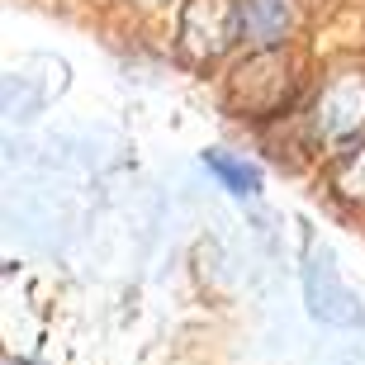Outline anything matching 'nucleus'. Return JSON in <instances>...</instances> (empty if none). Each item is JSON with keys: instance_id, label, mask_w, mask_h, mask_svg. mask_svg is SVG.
I'll list each match as a JSON object with an SVG mask.
<instances>
[{"instance_id": "obj_1", "label": "nucleus", "mask_w": 365, "mask_h": 365, "mask_svg": "<svg viewBox=\"0 0 365 365\" xmlns=\"http://www.w3.org/2000/svg\"><path fill=\"white\" fill-rule=\"evenodd\" d=\"M294 86H299V67H294V57L284 53V43L280 48H252L228 71L223 105L237 119H275V114L289 109Z\"/></svg>"}, {"instance_id": "obj_6", "label": "nucleus", "mask_w": 365, "mask_h": 365, "mask_svg": "<svg viewBox=\"0 0 365 365\" xmlns=\"http://www.w3.org/2000/svg\"><path fill=\"white\" fill-rule=\"evenodd\" d=\"M332 195L341 204H351V209H365V143L337 152V162H332Z\"/></svg>"}, {"instance_id": "obj_5", "label": "nucleus", "mask_w": 365, "mask_h": 365, "mask_svg": "<svg viewBox=\"0 0 365 365\" xmlns=\"http://www.w3.org/2000/svg\"><path fill=\"white\" fill-rule=\"evenodd\" d=\"M294 29V0H242V43L280 48Z\"/></svg>"}, {"instance_id": "obj_8", "label": "nucleus", "mask_w": 365, "mask_h": 365, "mask_svg": "<svg viewBox=\"0 0 365 365\" xmlns=\"http://www.w3.org/2000/svg\"><path fill=\"white\" fill-rule=\"evenodd\" d=\"M128 5H138V10H157V5H166V0H128Z\"/></svg>"}, {"instance_id": "obj_4", "label": "nucleus", "mask_w": 365, "mask_h": 365, "mask_svg": "<svg viewBox=\"0 0 365 365\" xmlns=\"http://www.w3.org/2000/svg\"><path fill=\"white\" fill-rule=\"evenodd\" d=\"M304 304L318 323H332V327H361L365 323V309L361 299L341 284V271L327 247H313L309 266H304Z\"/></svg>"}, {"instance_id": "obj_3", "label": "nucleus", "mask_w": 365, "mask_h": 365, "mask_svg": "<svg viewBox=\"0 0 365 365\" xmlns=\"http://www.w3.org/2000/svg\"><path fill=\"white\" fill-rule=\"evenodd\" d=\"M232 43H242V0H180L176 48L190 67H214Z\"/></svg>"}, {"instance_id": "obj_7", "label": "nucleus", "mask_w": 365, "mask_h": 365, "mask_svg": "<svg viewBox=\"0 0 365 365\" xmlns=\"http://www.w3.org/2000/svg\"><path fill=\"white\" fill-rule=\"evenodd\" d=\"M204 166H209V171L223 180V190H228V195H237V200H257V195H261V171L252 162H242V157H228V152H204Z\"/></svg>"}, {"instance_id": "obj_2", "label": "nucleus", "mask_w": 365, "mask_h": 365, "mask_svg": "<svg viewBox=\"0 0 365 365\" xmlns=\"http://www.w3.org/2000/svg\"><path fill=\"white\" fill-rule=\"evenodd\" d=\"M365 133V67H337L313 95L309 143L318 152H346Z\"/></svg>"}, {"instance_id": "obj_9", "label": "nucleus", "mask_w": 365, "mask_h": 365, "mask_svg": "<svg viewBox=\"0 0 365 365\" xmlns=\"http://www.w3.org/2000/svg\"><path fill=\"white\" fill-rule=\"evenodd\" d=\"M10 365H14V361H10Z\"/></svg>"}]
</instances>
